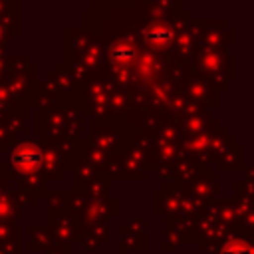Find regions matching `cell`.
<instances>
[{"label": "cell", "instance_id": "cell-1", "mask_svg": "<svg viewBox=\"0 0 254 254\" xmlns=\"http://www.w3.org/2000/svg\"><path fill=\"white\" fill-rule=\"evenodd\" d=\"M42 165V153L36 145L24 143L14 153V167H18L22 173H34Z\"/></svg>", "mask_w": 254, "mask_h": 254}, {"label": "cell", "instance_id": "cell-2", "mask_svg": "<svg viewBox=\"0 0 254 254\" xmlns=\"http://www.w3.org/2000/svg\"><path fill=\"white\" fill-rule=\"evenodd\" d=\"M171 40H173V32H171L169 26L159 24V26H153V28L147 32V42H149L151 46H155V48H163V46H167Z\"/></svg>", "mask_w": 254, "mask_h": 254}, {"label": "cell", "instance_id": "cell-3", "mask_svg": "<svg viewBox=\"0 0 254 254\" xmlns=\"http://www.w3.org/2000/svg\"><path fill=\"white\" fill-rule=\"evenodd\" d=\"M135 54V50L129 46V44H115L109 48V58L115 62V64H123L127 60H131Z\"/></svg>", "mask_w": 254, "mask_h": 254}, {"label": "cell", "instance_id": "cell-4", "mask_svg": "<svg viewBox=\"0 0 254 254\" xmlns=\"http://www.w3.org/2000/svg\"><path fill=\"white\" fill-rule=\"evenodd\" d=\"M222 254H252V248L246 240L242 238H232L224 244L222 248Z\"/></svg>", "mask_w": 254, "mask_h": 254}]
</instances>
